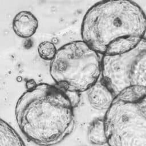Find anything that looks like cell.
<instances>
[{
  "instance_id": "cell-2",
  "label": "cell",
  "mask_w": 146,
  "mask_h": 146,
  "mask_svg": "<svg viewBox=\"0 0 146 146\" xmlns=\"http://www.w3.org/2000/svg\"><path fill=\"white\" fill-rule=\"evenodd\" d=\"M74 107L62 89L40 83L29 88L18 100L16 120L29 140L40 146H52L72 132Z\"/></svg>"
},
{
  "instance_id": "cell-7",
  "label": "cell",
  "mask_w": 146,
  "mask_h": 146,
  "mask_svg": "<svg viewBox=\"0 0 146 146\" xmlns=\"http://www.w3.org/2000/svg\"><path fill=\"white\" fill-rule=\"evenodd\" d=\"M38 27L36 18L31 12L22 11L15 15L13 21L14 33L19 37L28 38L33 36Z\"/></svg>"
},
{
  "instance_id": "cell-9",
  "label": "cell",
  "mask_w": 146,
  "mask_h": 146,
  "mask_svg": "<svg viewBox=\"0 0 146 146\" xmlns=\"http://www.w3.org/2000/svg\"><path fill=\"white\" fill-rule=\"evenodd\" d=\"M87 137L88 141L92 144H107L103 118H96L90 123L88 128Z\"/></svg>"
},
{
  "instance_id": "cell-3",
  "label": "cell",
  "mask_w": 146,
  "mask_h": 146,
  "mask_svg": "<svg viewBox=\"0 0 146 146\" xmlns=\"http://www.w3.org/2000/svg\"><path fill=\"white\" fill-rule=\"evenodd\" d=\"M103 119L108 146H146V88L123 90Z\"/></svg>"
},
{
  "instance_id": "cell-6",
  "label": "cell",
  "mask_w": 146,
  "mask_h": 146,
  "mask_svg": "<svg viewBox=\"0 0 146 146\" xmlns=\"http://www.w3.org/2000/svg\"><path fill=\"white\" fill-rule=\"evenodd\" d=\"M87 91L90 104L93 108L98 110L107 111L115 98L100 78Z\"/></svg>"
},
{
  "instance_id": "cell-1",
  "label": "cell",
  "mask_w": 146,
  "mask_h": 146,
  "mask_svg": "<svg viewBox=\"0 0 146 146\" xmlns=\"http://www.w3.org/2000/svg\"><path fill=\"white\" fill-rule=\"evenodd\" d=\"M146 15L135 2L102 1L86 13L81 26L82 40L102 56L126 52L144 39Z\"/></svg>"
},
{
  "instance_id": "cell-4",
  "label": "cell",
  "mask_w": 146,
  "mask_h": 146,
  "mask_svg": "<svg viewBox=\"0 0 146 146\" xmlns=\"http://www.w3.org/2000/svg\"><path fill=\"white\" fill-rule=\"evenodd\" d=\"M102 58L83 40H75L57 50L51 60L50 73L62 89L87 91L101 76Z\"/></svg>"
},
{
  "instance_id": "cell-8",
  "label": "cell",
  "mask_w": 146,
  "mask_h": 146,
  "mask_svg": "<svg viewBox=\"0 0 146 146\" xmlns=\"http://www.w3.org/2000/svg\"><path fill=\"white\" fill-rule=\"evenodd\" d=\"M0 146H26L17 131L0 118Z\"/></svg>"
},
{
  "instance_id": "cell-10",
  "label": "cell",
  "mask_w": 146,
  "mask_h": 146,
  "mask_svg": "<svg viewBox=\"0 0 146 146\" xmlns=\"http://www.w3.org/2000/svg\"><path fill=\"white\" fill-rule=\"evenodd\" d=\"M57 50L51 42L44 41L41 42L38 47V52L40 57L45 60H51L55 56Z\"/></svg>"
},
{
  "instance_id": "cell-5",
  "label": "cell",
  "mask_w": 146,
  "mask_h": 146,
  "mask_svg": "<svg viewBox=\"0 0 146 146\" xmlns=\"http://www.w3.org/2000/svg\"><path fill=\"white\" fill-rule=\"evenodd\" d=\"M100 79L115 96L128 88H146V39L123 54L102 56Z\"/></svg>"
}]
</instances>
